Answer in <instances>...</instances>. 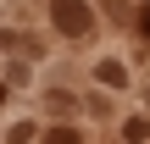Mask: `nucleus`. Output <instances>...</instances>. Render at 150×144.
I'll return each mask as SVG.
<instances>
[{
  "instance_id": "obj_1",
  "label": "nucleus",
  "mask_w": 150,
  "mask_h": 144,
  "mask_svg": "<svg viewBox=\"0 0 150 144\" xmlns=\"http://www.w3.org/2000/svg\"><path fill=\"white\" fill-rule=\"evenodd\" d=\"M50 22H56L61 33H89V28H95V11H89L83 0H50Z\"/></svg>"
},
{
  "instance_id": "obj_4",
  "label": "nucleus",
  "mask_w": 150,
  "mask_h": 144,
  "mask_svg": "<svg viewBox=\"0 0 150 144\" xmlns=\"http://www.w3.org/2000/svg\"><path fill=\"white\" fill-rule=\"evenodd\" d=\"M0 105H6V89H0Z\"/></svg>"
},
{
  "instance_id": "obj_2",
  "label": "nucleus",
  "mask_w": 150,
  "mask_h": 144,
  "mask_svg": "<svg viewBox=\"0 0 150 144\" xmlns=\"http://www.w3.org/2000/svg\"><path fill=\"white\" fill-rule=\"evenodd\" d=\"M95 78H100L106 89H122V83H128V72H122L117 61H100V72H95Z\"/></svg>"
},
{
  "instance_id": "obj_3",
  "label": "nucleus",
  "mask_w": 150,
  "mask_h": 144,
  "mask_svg": "<svg viewBox=\"0 0 150 144\" xmlns=\"http://www.w3.org/2000/svg\"><path fill=\"white\" fill-rule=\"evenodd\" d=\"M139 33H145V39H150V6H145V11H139Z\"/></svg>"
}]
</instances>
